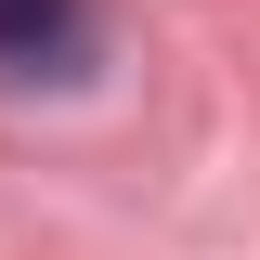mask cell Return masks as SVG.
I'll list each match as a JSON object with an SVG mask.
<instances>
[{"mask_svg":"<svg viewBox=\"0 0 260 260\" xmlns=\"http://www.w3.org/2000/svg\"><path fill=\"white\" fill-rule=\"evenodd\" d=\"M78 52V0H0V65H52Z\"/></svg>","mask_w":260,"mask_h":260,"instance_id":"1","label":"cell"}]
</instances>
